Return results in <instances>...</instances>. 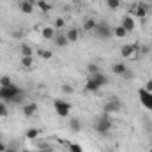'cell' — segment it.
I'll use <instances>...</instances> for the list:
<instances>
[{
	"mask_svg": "<svg viewBox=\"0 0 152 152\" xmlns=\"http://www.w3.org/2000/svg\"><path fill=\"white\" fill-rule=\"evenodd\" d=\"M53 42H55L57 48H67V46H69V41H67V37H66V34H62V32H57Z\"/></svg>",
	"mask_w": 152,
	"mask_h": 152,
	"instance_id": "13",
	"label": "cell"
},
{
	"mask_svg": "<svg viewBox=\"0 0 152 152\" xmlns=\"http://www.w3.org/2000/svg\"><path fill=\"white\" fill-rule=\"evenodd\" d=\"M96 25H97V21L94 20V18H87L85 21H83V30L85 32H94V28H96Z\"/></svg>",
	"mask_w": 152,
	"mask_h": 152,
	"instance_id": "20",
	"label": "cell"
},
{
	"mask_svg": "<svg viewBox=\"0 0 152 152\" xmlns=\"http://www.w3.org/2000/svg\"><path fill=\"white\" fill-rule=\"evenodd\" d=\"M118 110H120V101H118V99H112V101H108V103L104 104L103 113L112 115V113H115V112H118Z\"/></svg>",
	"mask_w": 152,
	"mask_h": 152,
	"instance_id": "10",
	"label": "cell"
},
{
	"mask_svg": "<svg viewBox=\"0 0 152 152\" xmlns=\"http://www.w3.org/2000/svg\"><path fill=\"white\" fill-rule=\"evenodd\" d=\"M21 99H23L21 88H20V87H16L14 83H12V85H7V87H0V101H4L5 104L20 103Z\"/></svg>",
	"mask_w": 152,
	"mask_h": 152,
	"instance_id": "1",
	"label": "cell"
},
{
	"mask_svg": "<svg viewBox=\"0 0 152 152\" xmlns=\"http://www.w3.org/2000/svg\"><path fill=\"white\" fill-rule=\"evenodd\" d=\"M138 99H140V104H142L145 110L152 112V92L145 90L143 87L138 88Z\"/></svg>",
	"mask_w": 152,
	"mask_h": 152,
	"instance_id": "7",
	"label": "cell"
},
{
	"mask_svg": "<svg viewBox=\"0 0 152 152\" xmlns=\"http://www.w3.org/2000/svg\"><path fill=\"white\" fill-rule=\"evenodd\" d=\"M66 37H67V41H69V44H71V42H76V41L80 39V30H78L76 27L69 28V30L66 32Z\"/></svg>",
	"mask_w": 152,
	"mask_h": 152,
	"instance_id": "17",
	"label": "cell"
},
{
	"mask_svg": "<svg viewBox=\"0 0 152 152\" xmlns=\"http://www.w3.org/2000/svg\"><path fill=\"white\" fill-rule=\"evenodd\" d=\"M21 112L25 117H34V115L37 113V104L36 103H27V104H23V108H21Z\"/></svg>",
	"mask_w": 152,
	"mask_h": 152,
	"instance_id": "14",
	"label": "cell"
},
{
	"mask_svg": "<svg viewBox=\"0 0 152 152\" xmlns=\"http://www.w3.org/2000/svg\"><path fill=\"white\" fill-rule=\"evenodd\" d=\"M5 152H18V151H16V149H12V147H7V149H5Z\"/></svg>",
	"mask_w": 152,
	"mask_h": 152,
	"instance_id": "35",
	"label": "cell"
},
{
	"mask_svg": "<svg viewBox=\"0 0 152 152\" xmlns=\"http://www.w3.org/2000/svg\"><path fill=\"white\" fill-rule=\"evenodd\" d=\"M81 127H83V126H81V120H80L78 117H71V118H69V129H71L73 133H80Z\"/></svg>",
	"mask_w": 152,
	"mask_h": 152,
	"instance_id": "15",
	"label": "cell"
},
{
	"mask_svg": "<svg viewBox=\"0 0 152 152\" xmlns=\"http://www.w3.org/2000/svg\"><path fill=\"white\" fill-rule=\"evenodd\" d=\"M87 71H88V76H92V75H97V73H101V71H99V66H97L96 62H90V64L87 66Z\"/></svg>",
	"mask_w": 152,
	"mask_h": 152,
	"instance_id": "27",
	"label": "cell"
},
{
	"mask_svg": "<svg viewBox=\"0 0 152 152\" xmlns=\"http://www.w3.org/2000/svg\"><path fill=\"white\" fill-rule=\"evenodd\" d=\"M126 36H127V30H126V28H124L122 25H117V27H115V28H113V37L124 39V37H126Z\"/></svg>",
	"mask_w": 152,
	"mask_h": 152,
	"instance_id": "24",
	"label": "cell"
},
{
	"mask_svg": "<svg viewBox=\"0 0 152 152\" xmlns=\"http://www.w3.org/2000/svg\"><path fill=\"white\" fill-rule=\"evenodd\" d=\"M53 108H55V113L62 118H67L71 115V103L64 101V99H55L53 101Z\"/></svg>",
	"mask_w": 152,
	"mask_h": 152,
	"instance_id": "5",
	"label": "cell"
},
{
	"mask_svg": "<svg viewBox=\"0 0 152 152\" xmlns=\"http://www.w3.org/2000/svg\"><path fill=\"white\" fill-rule=\"evenodd\" d=\"M37 152H51V151H50V149H44V147H42V149H39Z\"/></svg>",
	"mask_w": 152,
	"mask_h": 152,
	"instance_id": "36",
	"label": "cell"
},
{
	"mask_svg": "<svg viewBox=\"0 0 152 152\" xmlns=\"http://www.w3.org/2000/svg\"><path fill=\"white\" fill-rule=\"evenodd\" d=\"M0 42H2V36H0Z\"/></svg>",
	"mask_w": 152,
	"mask_h": 152,
	"instance_id": "39",
	"label": "cell"
},
{
	"mask_svg": "<svg viewBox=\"0 0 152 152\" xmlns=\"http://www.w3.org/2000/svg\"><path fill=\"white\" fill-rule=\"evenodd\" d=\"M120 25L127 30V34H131L134 28H136V21H134V18L131 16V14H124L122 16V21H120Z\"/></svg>",
	"mask_w": 152,
	"mask_h": 152,
	"instance_id": "9",
	"label": "cell"
},
{
	"mask_svg": "<svg viewBox=\"0 0 152 152\" xmlns=\"http://www.w3.org/2000/svg\"><path fill=\"white\" fill-rule=\"evenodd\" d=\"M41 36H42V39H46V41H53L55 36H57V30H55V27L44 25V27L41 28Z\"/></svg>",
	"mask_w": 152,
	"mask_h": 152,
	"instance_id": "12",
	"label": "cell"
},
{
	"mask_svg": "<svg viewBox=\"0 0 152 152\" xmlns=\"http://www.w3.org/2000/svg\"><path fill=\"white\" fill-rule=\"evenodd\" d=\"M37 55L42 60H50V58L53 57V53H51L50 50H44V48H37Z\"/></svg>",
	"mask_w": 152,
	"mask_h": 152,
	"instance_id": "26",
	"label": "cell"
},
{
	"mask_svg": "<svg viewBox=\"0 0 152 152\" xmlns=\"http://www.w3.org/2000/svg\"><path fill=\"white\" fill-rule=\"evenodd\" d=\"M20 57H34V48L30 44H21L20 46Z\"/></svg>",
	"mask_w": 152,
	"mask_h": 152,
	"instance_id": "21",
	"label": "cell"
},
{
	"mask_svg": "<svg viewBox=\"0 0 152 152\" xmlns=\"http://www.w3.org/2000/svg\"><path fill=\"white\" fill-rule=\"evenodd\" d=\"M9 115V108H7V104L4 103V101H0V118H5Z\"/></svg>",
	"mask_w": 152,
	"mask_h": 152,
	"instance_id": "30",
	"label": "cell"
},
{
	"mask_svg": "<svg viewBox=\"0 0 152 152\" xmlns=\"http://www.w3.org/2000/svg\"><path fill=\"white\" fill-rule=\"evenodd\" d=\"M145 90H149V92H152V80H149L147 83H145V87H143Z\"/></svg>",
	"mask_w": 152,
	"mask_h": 152,
	"instance_id": "33",
	"label": "cell"
},
{
	"mask_svg": "<svg viewBox=\"0 0 152 152\" xmlns=\"http://www.w3.org/2000/svg\"><path fill=\"white\" fill-rule=\"evenodd\" d=\"M129 14L136 20H143V18H147V14H149V4H145V2H138V4H133L131 5V9H129Z\"/></svg>",
	"mask_w": 152,
	"mask_h": 152,
	"instance_id": "4",
	"label": "cell"
},
{
	"mask_svg": "<svg viewBox=\"0 0 152 152\" xmlns=\"http://www.w3.org/2000/svg\"><path fill=\"white\" fill-rule=\"evenodd\" d=\"M53 27H55V30H57V32H60V30L66 27V20H64V18H55Z\"/></svg>",
	"mask_w": 152,
	"mask_h": 152,
	"instance_id": "28",
	"label": "cell"
},
{
	"mask_svg": "<svg viewBox=\"0 0 152 152\" xmlns=\"http://www.w3.org/2000/svg\"><path fill=\"white\" fill-rule=\"evenodd\" d=\"M18 9H20V12H23V14H32L34 9H36V2H34V0H20Z\"/></svg>",
	"mask_w": 152,
	"mask_h": 152,
	"instance_id": "8",
	"label": "cell"
},
{
	"mask_svg": "<svg viewBox=\"0 0 152 152\" xmlns=\"http://www.w3.org/2000/svg\"><path fill=\"white\" fill-rule=\"evenodd\" d=\"M145 4H152V0H145Z\"/></svg>",
	"mask_w": 152,
	"mask_h": 152,
	"instance_id": "37",
	"label": "cell"
},
{
	"mask_svg": "<svg viewBox=\"0 0 152 152\" xmlns=\"http://www.w3.org/2000/svg\"><path fill=\"white\" fill-rule=\"evenodd\" d=\"M88 78H92V80H94V81H96V83H97V85L101 87V88H103V87H104V85L108 83V78H106V76L103 75V73H97V75H92V76H88Z\"/></svg>",
	"mask_w": 152,
	"mask_h": 152,
	"instance_id": "22",
	"label": "cell"
},
{
	"mask_svg": "<svg viewBox=\"0 0 152 152\" xmlns=\"http://www.w3.org/2000/svg\"><path fill=\"white\" fill-rule=\"evenodd\" d=\"M92 34L97 39H101V41H106V39L113 37V28H112L108 23H99V21H97V25H96V28H94Z\"/></svg>",
	"mask_w": 152,
	"mask_h": 152,
	"instance_id": "3",
	"label": "cell"
},
{
	"mask_svg": "<svg viewBox=\"0 0 152 152\" xmlns=\"http://www.w3.org/2000/svg\"><path fill=\"white\" fill-rule=\"evenodd\" d=\"M94 129H96V133L101 134V136L110 134V131L113 129V120H112V117L108 113H103V115H99V117H96V120H94Z\"/></svg>",
	"mask_w": 152,
	"mask_h": 152,
	"instance_id": "2",
	"label": "cell"
},
{
	"mask_svg": "<svg viewBox=\"0 0 152 152\" xmlns=\"http://www.w3.org/2000/svg\"><path fill=\"white\" fill-rule=\"evenodd\" d=\"M149 152H152V147H151V149H149Z\"/></svg>",
	"mask_w": 152,
	"mask_h": 152,
	"instance_id": "38",
	"label": "cell"
},
{
	"mask_svg": "<svg viewBox=\"0 0 152 152\" xmlns=\"http://www.w3.org/2000/svg\"><path fill=\"white\" fill-rule=\"evenodd\" d=\"M36 9H39L41 12H50L51 11V4L46 0H36Z\"/></svg>",
	"mask_w": 152,
	"mask_h": 152,
	"instance_id": "19",
	"label": "cell"
},
{
	"mask_svg": "<svg viewBox=\"0 0 152 152\" xmlns=\"http://www.w3.org/2000/svg\"><path fill=\"white\" fill-rule=\"evenodd\" d=\"M7 85H12V81H11V78L9 76H0V87H7Z\"/></svg>",
	"mask_w": 152,
	"mask_h": 152,
	"instance_id": "31",
	"label": "cell"
},
{
	"mask_svg": "<svg viewBox=\"0 0 152 152\" xmlns=\"http://www.w3.org/2000/svg\"><path fill=\"white\" fill-rule=\"evenodd\" d=\"M138 51H140V46L134 44V42H127V44L120 46V57L126 58V60H127V58H134Z\"/></svg>",
	"mask_w": 152,
	"mask_h": 152,
	"instance_id": "6",
	"label": "cell"
},
{
	"mask_svg": "<svg viewBox=\"0 0 152 152\" xmlns=\"http://www.w3.org/2000/svg\"><path fill=\"white\" fill-rule=\"evenodd\" d=\"M99 85L92 80V78H88L87 80V83H85V92H92V94H96V92H99Z\"/></svg>",
	"mask_w": 152,
	"mask_h": 152,
	"instance_id": "18",
	"label": "cell"
},
{
	"mask_svg": "<svg viewBox=\"0 0 152 152\" xmlns=\"http://www.w3.org/2000/svg\"><path fill=\"white\" fill-rule=\"evenodd\" d=\"M20 64H21V67H25V69H32V67L36 66V58H34V57H20Z\"/></svg>",
	"mask_w": 152,
	"mask_h": 152,
	"instance_id": "16",
	"label": "cell"
},
{
	"mask_svg": "<svg viewBox=\"0 0 152 152\" xmlns=\"http://www.w3.org/2000/svg\"><path fill=\"white\" fill-rule=\"evenodd\" d=\"M151 48H152V42H151Z\"/></svg>",
	"mask_w": 152,
	"mask_h": 152,
	"instance_id": "40",
	"label": "cell"
},
{
	"mask_svg": "<svg viewBox=\"0 0 152 152\" xmlns=\"http://www.w3.org/2000/svg\"><path fill=\"white\" fill-rule=\"evenodd\" d=\"M69 152H83V149L78 143H69Z\"/></svg>",
	"mask_w": 152,
	"mask_h": 152,
	"instance_id": "32",
	"label": "cell"
},
{
	"mask_svg": "<svg viewBox=\"0 0 152 152\" xmlns=\"http://www.w3.org/2000/svg\"><path fill=\"white\" fill-rule=\"evenodd\" d=\"M25 138L27 140H37L39 138V129L37 127H28L25 131Z\"/></svg>",
	"mask_w": 152,
	"mask_h": 152,
	"instance_id": "23",
	"label": "cell"
},
{
	"mask_svg": "<svg viewBox=\"0 0 152 152\" xmlns=\"http://www.w3.org/2000/svg\"><path fill=\"white\" fill-rule=\"evenodd\" d=\"M106 7L110 11H118L122 7V0H106Z\"/></svg>",
	"mask_w": 152,
	"mask_h": 152,
	"instance_id": "25",
	"label": "cell"
},
{
	"mask_svg": "<svg viewBox=\"0 0 152 152\" xmlns=\"http://www.w3.org/2000/svg\"><path fill=\"white\" fill-rule=\"evenodd\" d=\"M127 71H129V69H127V66H126L124 62H115L113 66H112V73H113L115 76H122V78H124V76L127 75Z\"/></svg>",
	"mask_w": 152,
	"mask_h": 152,
	"instance_id": "11",
	"label": "cell"
},
{
	"mask_svg": "<svg viewBox=\"0 0 152 152\" xmlns=\"http://www.w3.org/2000/svg\"><path fill=\"white\" fill-rule=\"evenodd\" d=\"M5 149H7V147H5V143L0 140V152H5Z\"/></svg>",
	"mask_w": 152,
	"mask_h": 152,
	"instance_id": "34",
	"label": "cell"
},
{
	"mask_svg": "<svg viewBox=\"0 0 152 152\" xmlns=\"http://www.w3.org/2000/svg\"><path fill=\"white\" fill-rule=\"evenodd\" d=\"M60 90H62V94H66V96H71V94L75 92V87H73V85H69V83H62Z\"/></svg>",
	"mask_w": 152,
	"mask_h": 152,
	"instance_id": "29",
	"label": "cell"
}]
</instances>
